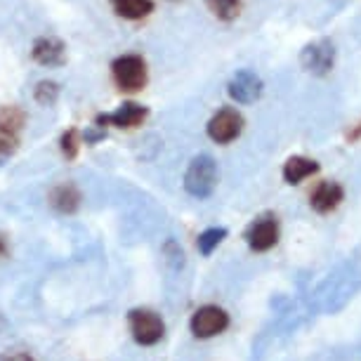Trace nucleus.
<instances>
[{"label":"nucleus","mask_w":361,"mask_h":361,"mask_svg":"<svg viewBox=\"0 0 361 361\" xmlns=\"http://www.w3.org/2000/svg\"><path fill=\"white\" fill-rule=\"evenodd\" d=\"M217 187V163L213 156L201 154L189 163L185 173V189L196 199H208Z\"/></svg>","instance_id":"nucleus-1"},{"label":"nucleus","mask_w":361,"mask_h":361,"mask_svg":"<svg viewBox=\"0 0 361 361\" xmlns=\"http://www.w3.org/2000/svg\"><path fill=\"white\" fill-rule=\"evenodd\" d=\"M111 76L121 92H140L145 90L149 80V69L140 54H123V57L114 59Z\"/></svg>","instance_id":"nucleus-2"},{"label":"nucleus","mask_w":361,"mask_h":361,"mask_svg":"<svg viewBox=\"0 0 361 361\" xmlns=\"http://www.w3.org/2000/svg\"><path fill=\"white\" fill-rule=\"evenodd\" d=\"M128 324H130V333L135 343L140 345H156L159 340L166 336V324L163 319L152 310H133L128 314Z\"/></svg>","instance_id":"nucleus-3"},{"label":"nucleus","mask_w":361,"mask_h":361,"mask_svg":"<svg viewBox=\"0 0 361 361\" xmlns=\"http://www.w3.org/2000/svg\"><path fill=\"white\" fill-rule=\"evenodd\" d=\"M300 64L312 76H326V73L333 71V64H336V45L329 38L305 45L302 54H300Z\"/></svg>","instance_id":"nucleus-4"},{"label":"nucleus","mask_w":361,"mask_h":361,"mask_svg":"<svg viewBox=\"0 0 361 361\" xmlns=\"http://www.w3.org/2000/svg\"><path fill=\"white\" fill-rule=\"evenodd\" d=\"M208 137L217 145H229L243 133V116L231 106L220 109L213 118L208 121Z\"/></svg>","instance_id":"nucleus-5"},{"label":"nucleus","mask_w":361,"mask_h":361,"mask_svg":"<svg viewBox=\"0 0 361 361\" xmlns=\"http://www.w3.org/2000/svg\"><path fill=\"white\" fill-rule=\"evenodd\" d=\"M227 326H229V314L222 307H217V305H206V307L196 310L192 322H189V329L201 340L220 336Z\"/></svg>","instance_id":"nucleus-6"},{"label":"nucleus","mask_w":361,"mask_h":361,"mask_svg":"<svg viewBox=\"0 0 361 361\" xmlns=\"http://www.w3.org/2000/svg\"><path fill=\"white\" fill-rule=\"evenodd\" d=\"M246 243L250 246V250L255 253H264V250L274 248L279 243V220L276 215H260L255 222L248 224L246 229Z\"/></svg>","instance_id":"nucleus-7"},{"label":"nucleus","mask_w":361,"mask_h":361,"mask_svg":"<svg viewBox=\"0 0 361 361\" xmlns=\"http://www.w3.org/2000/svg\"><path fill=\"white\" fill-rule=\"evenodd\" d=\"M262 90H264L262 78L250 69L236 71L234 76H231L229 85H227L229 97L234 102H238V104H253V102H257L262 97Z\"/></svg>","instance_id":"nucleus-8"},{"label":"nucleus","mask_w":361,"mask_h":361,"mask_svg":"<svg viewBox=\"0 0 361 361\" xmlns=\"http://www.w3.org/2000/svg\"><path fill=\"white\" fill-rule=\"evenodd\" d=\"M149 116V109L137 104V102H126L121 104L116 111L111 114H102L97 116V128H106V126H114V128H121V130H133V128L142 126Z\"/></svg>","instance_id":"nucleus-9"},{"label":"nucleus","mask_w":361,"mask_h":361,"mask_svg":"<svg viewBox=\"0 0 361 361\" xmlns=\"http://www.w3.org/2000/svg\"><path fill=\"white\" fill-rule=\"evenodd\" d=\"M33 59L43 66H62L66 62V45L59 38L43 36L33 43Z\"/></svg>","instance_id":"nucleus-10"},{"label":"nucleus","mask_w":361,"mask_h":361,"mask_svg":"<svg viewBox=\"0 0 361 361\" xmlns=\"http://www.w3.org/2000/svg\"><path fill=\"white\" fill-rule=\"evenodd\" d=\"M343 199H345V189L340 187L338 182L326 180L314 189V192H312L310 203H312V208H314L317 213L329 215L340 206V203H343Z\"/></svg>","instance_id":"nucleus-11"},{"label":"nucleus","mask_w":361,"mask_h":361,"mask_svg":"<svg viewBox=\"0 0 361 361\" xmlns=\"http://www.w3.org/2000/svg\"><path fill=\"white\" fill-rule=\"evenodd\" d=\"M50 206L57 210V213L71 215L76 213L80 206V192L73 182H64V185H57L50 192Z\"/></svg>","instance_id":"nucleus-12"},{"label":"nucleus","mask_w":361,"mask_h":361,"mask_svg":"<svg viewBox=\"0 0 361 361\" xmlns=\"http://www.w3.org/2000/svg\"><path fill=\"white\" fill-rule=\"evenodd\" d=\"M314 173H319V163L312 159H305V156H290L288 161L283 163V180L288 185H300L302 180H307Z\"/></svg>","instance_id":"nucleus-13"},{"label":"nucleus","mask_w":361,"mask_h":361,"mask_svg":"<svg viewBox=\"0 0 361 361\" xmlns=\"http://www.w3.org/2000/svg\"><path fill=\"white\" fill-rule=\"evenodd\" d=\"M111 8L118 17L140 22L154 12V0H111Z\"/></svg>","instance_id":"nucleus-14"},{"label":"nucleus","mask_w":361,"mask_h":361,"mask_svg":"<svg viewBox=\"0 0 361 361\" xmlns=\"http://www.w3.org/2000/svg\"><path fill=\"white\" fill-rule=\"evenodd\" d=\"M206 5L220 22H234L241 15V0H206Z\"/></svg>","instance_id":"nucleus-15"},{"label":"nucleus","mask_w":361,"mask_h":361,"mask_svg":"<svg viewBox=\"0 0 361 361\" xmlns=\"http://www.w3.org/2000/svg\"><path fill=\"white\" fill-rule=\"evenodd\" d=\"M24 123H26V114L19 106H3L0 109V130L19 135Z\"/></svg>","instance_id":"nucleus-16"},{"label":"nucleus","mask_w":361,"mask_h":361,"mask_svg":"<svg viewBox=\"0 0 361 361\" xmlns=\"http://www.w3.org/2000/svg\"><path fill=\"white\" fill-rule=\"evenodd\" d=\"M224 236H227V229H224V227H210V229L203 231V234H199V241H196V246H199L201 255H210V253H213V250L224 241Z\"/></svg>","instance_id":"nucleus-17"},{"label":"nucleus","mask_w":361,"mask_h":361,"mask_svg":"<svg viewBox=\"0 0 361 361\" xmlns=\"http://www.w3.org/2000/svg\"><path fill=\"white\" fill-rule=\"evenodd\" d=\"M33 97H36L38 104L52 106L59 97V85L54 83V80H40V83L33 87Z\"/></svg>","instance_id":"nucleus-18"},{"label":"nucleus","mask_w":361,"mask_h":361,"mask_svg":"<svg viewBox=\"0 0 361 361\" xmlns=\"http://www.w3.org/2000/svg\"><path fill=\"white\" fill-rule=\"evenodd\" d=\"M59 147H62V154L66 156V159H76L78 156V152H80V135H78V130H66L64 135H62V140H59Z\"/></svg>","instance_id":"nucleus-19"},{"label":"nucleus","mask_w":361,"mask_h":361,"mask_svg":"<svg viewBox=\"0 0 361 361\" xmlns=\"http://www.w3.org/2000/svg\"><path fill=\"white\" fill-rule=\"evenodd\" d=\"M17 147H19V135L17 133L0 130V163L12 159L17 152Z\"/></svg>","instance_id":"nucleus-20"},{"label":"nucleus","mask_w":361,"mask_h":361,"mask_svg":"<svg viewBox=\"0 0 361 361\" xmlns=\"http://www.w3.org/2000/svg\"><path fill=\"white\" fill-rule=\"evenodd\" d=\"M0 361H33L29 352H8L0 357Z\"/></svg>","instance_id":"nucleus-21"},{"label":"nucleus","mask_w":361,"mask_h":361,"mask_svg":"<svg viewBox=\"0 0 361 361\" xmlns=\"http://www.w3.org/2000/svg\"><path fill=\"white\" fill-rule=\"evenodd\" d=\"M8 253H10V250H8V241H5V238L0 236V260H5V257H8Z\"/></svg>","instance_id":"nucleus-22"}]
</instances>
